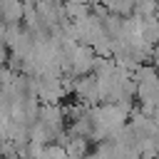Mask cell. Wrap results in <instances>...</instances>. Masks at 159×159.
<instances>
[{"label": "cell", "instance_id": "1", "mask_svg": "<svg viewBox=\"0 0 159 159\" xmlns=\"http://www.w3.org/2000/svg\"><path fill=\"white\" fill-rule=\"evenodd\" d=\"M94 65H97V52L87 45H75V47H67L65 50V57H62V72L80 80V77H87V75H94Z\"/></svg>", "mask_w": 159, "mask_h": 159}, {"label": "cell", "instance_id": "2", "mask_svg": "<svg viewBox=\"0 0 159 159\" xmlns=\"http://www.w3.org/2000/svg\"><path fill=\"white\" fill-rule=\"evenodd\" d=\"M62 77H35V97L40 104H62V99L70 97Z\"/></svg>", "mask_w": 159, "mask_h": 159}, {"label": "cell", "instance_id": "3", "mask_svg": "<svg viewBox=\"0 0 159 159\" xmlns=\"http://www.w3.org/2000/svg\"><path fill=\"white\" fill-rule=\"evenodd\" d=\"M72 97L87 107H99L104 104V92H102V84L94 75H87V77H80L75 80V92Z\"/></svg>", "mask_w": 159, "mask_h": 159}, {"label": "cell", "instance_id": "4", "mask_svg": "<svg viewBox=\"0 0 159 159\" xmlns=\"http://www.w3.org/2000/svg\"><path fill=\"white\" fill-rule=\"evenodd\" d=\"M92 142L84 139V137H70L67 134V142H65V152L70 159H87L92 154Z\"/></svg>", "mask_w": 159, "mask_h": 159}, {"label": "cell", "instance_id": "5", "mask_svg": "<svg viewBox=\"0 0 159 159\" xmlns=\"http://www.w3.org/2000/svg\"><path fill=\"white\" fill-rule=\"evenodd\" d=\"M25 5L22 0H2V25H22Z\"/></svg>", "mask_w": 159, "mask_h": 159}, {"label": "cell", "instance_id": "6", "mask_svg": "<svg viewBox=\"0 0 159 159\" xmlns=\"http://www.w3.org/2000/svg\"><path fill=\"white\" fill-rule=\"evenodd\" d=\"M112 15H117V17H124V20H129V17H134V12H137V2L134 0H107V2H102Z\"/></svg>", "mask_w": 159, "mask_h": 159}, {"label": "cell", "instance_id": "7", "mask_svg": "<svg viewBox=\"0 0 159 159\" xmlns=\"http://www.w3.org/2000/svg\"><path fill=\"white\" fill-rule=\"evenodd\" d=\"M37 159H70V157H67L65 147H60V144H50V147L42 149V154H40Z\"/></svg>", "mask_w": 159, "mask_h": 159}, {"label": "cell", "instance_id": "8", "mask_svg": "<svg viewBox=\"0 0 159 159\" xmlns=\"http://www.w3.org/2000/svg\"><path fill=\"white\" fill-rule=\"evenodd\" d=\"M139 159H154V157H152V154H142Z\"/></svg>", "mask_w": 159, "mask_h": 159}, {"label": "cell", "instance_id": "9", "mask_svg": "<svg viewBox=\"0 0 159 159\" xmlns=\"http://www.w3.org/2000/svg\"><path fill=\"white\" fill-rule=\"evenodd\" d=\"M92 2H107V0H92Z\"/></svg>", "mask_w": 159, "mask_h": 159}]
</instances>
